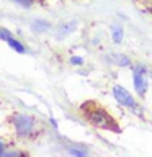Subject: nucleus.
Returning a JSON list of instances; mask_svg holds the SVG:
<instances>
[{"instance_id":"nucleus-1","label":"nucleus","mask_w":152,"mask_h":157,"mask_svg":"<svg viewBox=\"0 0 152 157\" xmlns=\"http://www.w3.org/2000/svg\"><path fill=\"white\" fill-rule=\"evenodd\" d=\"M80 113L92 126L97 128V129L121 132V128L118 124V121L111 116V113L108 111L106 108H103L101 105H98L95 100L83 101L80 105Z\"/></svg>"},{"instance_id":"nucleus-2","label":"nucleus","mask_w":152,"mask_h":157,"mask_svg":"<svg viewBox=\"0 0 152 157\" xmlns=\"http://www.w3.org/2000/svg\"><path fill=\"white\" fill-rule=\"evenodd\" d=\"M10 124L13 126L15 134L20 139H29L38 132V120L29 113L17 111L10 116Z\"/></svg>"},{"instance_id":"nucleus-3","label":"nucleus","mask_w":152,"mask_h":157,"mask_svg":"<svg viewBox=\"0 0 152 157\" xmlns=\"http://www.w3.org/2000/svg\"><path fill=\"white\" fill-rule=\"evenodd\" d=\"M113 97L116 98V101L120 103L121 106L129 108V110H132V111L139 110V105H137V101L134 100V97H132L123 85H115L113 87Z\"/></svg>"},{"instance_id":"nucleus-4","label":"nucleus","mask_w":152,"mask_h":157,"mask_svg":"<svg viewBox=\"0 0 152 157\" xmlns=\"http://www.w3.org/2000/svg\"><path fill=\"white\" fill-rule=\"evenodd\" d=\"M132 78H134V88L139 95H146L147 92V78H146V67L142 64L132 67Z\"/></svg>"},{"instance_id":"nucleus-5","label":"nucleus","mask_w":152,"mask_h":157,"mask_svg":"<svg viewBox=\"0 0 152 157\" xmlns=\"http://www.w3.org/2000/svg\"><path fill=\"white\" fill-rule=\"evenodd\" d=\"M78 26V21H75V20H72V21H67V23H61L57 25L56 28V36L57 38H66L67 34L74 33Z\"/></svg>"},{"instance_id":"nucleus-6","label":"nucleus","mask_w":152,"mask_h":157,"mask_svg":"<svg viewBox=\"0 0 152 157\" xmlns=\"http://www.w3.org/2000/svg\"><path fill=\"white\" fill-rule=\"evenodd\" d=\"M106 61L110 64H115V66H120V67H129L131 66V59L126 54H108Z\"/></svg>"},{"instance_id":"nucleus-7","label":"nucleus","mask_w":152,"mask_h":157,"mask_svg":"<svg viewBox=\"0 0 152 157\" xmlns=\"http://www.w3.org/2000/svg\"><path fill=\"white\" fill-rule=\"evenodd\" d=\"M31 29L34 33H44L49 29V23L44 21V20H34L31 23Z\"/></svg>"},{"instance_id":"nucleus-8","label":"nucleus","mask_w":152,"mask_h":157,"mask_svg":"<svg viewBox=\"0 0 152 157\" xmlns=\"http://www.w3.org/2000/svg\"><path fill=\"white\" fill-rule=\"evenodd\" d=\"M111 38H113V41H115L116 44H120L123 41V26L121 25H113L111 26Z\"/></svg>"},{"instance_id":"nucleus-9","label":"nucleus","mask_w":152,"mask_h":157,"mask_svg":"<svg viewBox=\"0 0 152 157\" xmlns=\"http://www.w3.org/2000/svg\"><path fill=\"white\" fill-rule=\"evenodd\" d=\"M7 44H8V46H10V48L13 49L15 52H20V54L26 52V46H23V44L20 43V41H18L17 38H10L8 41H7Z\"/></svg>"},{"instance_id":"nucleus-10","label":"nucleus","mask_w":152,"mask_h":157,"mask_svg":"<svg viewBox=\"0 0 152 157\" xmlns=\"http://www.w3.org/2000/svg\"><path fill=\"white\" fill-rule=\"evenodd\" d=\"M69 157H88L85 149H80V147H69L67 149Z\"/></svg>"},{"instance_id":"nucleus-11","label":"nucleus","mask_w":152,"mask_h":157,"mask_svg":"<svg viewBox=\"0 0 152 157\" xmlns=\"http://www.w3.org/2000/svg\"><path fill=\"white\" fill-rule=\"evenodd\" d=\"M0 157H26V154H23L20 151H5Z\"/></svg>"},{"instance_id":"nucleus-12","label":"nucleus","mask_w":152,"mask_h":157,"mask_svg":"<svg viewBox=\"0 0 152 157\" xmlns=\"http://www.w3.org/2000/svg\"><path fill=\"white\" fill-rule=\"evenodd\" d=\"M10 38H13V34L8 31V29H5V28H0V41H5L7 43Z\"/></svg>"},{"instance_id":"nucleus-13","label":"nucleus","mask_w":152,"mask_h":157,"mask_svg":"<svg viewBox=\"0 0 152 157\" xmlns=\"http://www.w3.org/2000/svg\"><path fill=\"white\" fill-rule=\"evenodd\" d=\"M12 2L18 3V5H21V7H25V8H29L34 2H36V0H12Z\"/></svg>"},{"instance_id":"nucleus-14","label":"nucleus","mask_w":152,"mask_h":157,"mask_svg":"<svg viewBox=\"0 0 152 157\" xmlns=\"http://www.w3.org/2000/svg\"><path fill=\"white\" fill-rule=\"evenodd\" d=\"M70 64H72V66H82V64H83V59L74 56V57H70Z\"/></svg>"},{"instance_id":"nucleus-15","label":"nucleus","mask_w":152,"mask_h":157,"mask_svg":"<svg viewBox=\"0 0 152 157\" xmlns=\"http://www.w3.org/2000/svg\"><path fill=\"white\" fill-rule=\"evenodd\" d=\"M3 152H5V142H3V141H0V155H2Z\"/></svg>"}]
</instances>
